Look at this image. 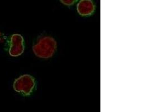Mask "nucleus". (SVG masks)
<instances>
[{
  "instance_id": "1",
  "label": "nucleus",
  "mask_w": 150,
  "mask_h": 112,
  "mask_svg": "<svg viewBox=\"0 0 150 112\" xmlns=\"http://www.w3.org/2000/svg\"><path fill=\"white\" fill-rule=\"evenodd\" d=\"M56 48L57 43L53 38L42 36L33 46V51L38 57L47 59L53 56Z\"/></svg>"
},
{
  "instance_id": "5",
  "label": "nucleus",
  "mask_w": 150,
  "mask_h": 112,
  "mask_svg": "<svg viewBox=\"0 0 150 112\" xmlns=\"http://www.w3.org/2000/svg\"><path fill=\"white\" fill-rule=\"evenodd\" d=\"M77 0H60V1L64 5H67V6H70L75 4Z\"/></svg>"
},
{
  "instance_id": "3",
  "label": "nucleus",
  "mask_w": 150,
  "mask_h": 112,
  "mask_svg": "<svg viewBox=\"0 0 150 112\" xmlns=\"http://www.w3.org/2000/svg\"><path fill=\"white\" fill-rule=\"evenodd\" d=\"M25 49L24 40L23 37L19 34H14L10 39L9 55L11 57H18L21 55Z\"/></svg>"
},
{
  "instance_id": "4",
  "label": "nucleus",
  "mask_w": 150,
  "mask_h": 112,
  "mask_svg": "<svg viewBox=\"0 0 150 112\" xmlns=\"http://www.w3.org/2000/svg\"><path fill=\"white\" fill-rule=\"evenodd\" d=\"M95 5L92 0H81L77 5V11L83 16H88L93 14Z\"/></svg>"
},
{
  "instance_id": "2",
  "label": "nucleus",
  "mask_w": 150,
  "mask_h": 112,
  "mask_svg": "<svg viewBox=\"0 0 150 112\" xmlns=\"http://www.w3.org/2000/svg\"><path fill=\"white\" fill-rule=\"evenodd\" d=\"M35 86L34 77L30 75H23L14 81V90L24 96L30 95Z\"/></svg>"
}]
</instances>
